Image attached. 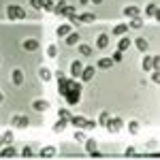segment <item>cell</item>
I'll list each match as a JSON object with an SVG mask.
<instances>
[{"label": "cell", "mask_w": 160, "mask_h": 160, "mask_svg": "<svg viewBox=\"0 0 160 160\" xmlns=\"http://www.w3.org/2000/svg\"><path fill=\"white\" fill-rule=\"evenodd\" d=\"M17 152H15V148L13 145H9V148H4L2 152H0V156H4V158H11V156H15Z\"/></svg>", "instance_id": "obj_22"}, {"label": "cell", "mask_w": 160, "mask_h": 160, "mask_svg": "<svg viewBox=\"0 0 160 160\" xmlns=\"http://www.w3.org/2000/svg\"><path fill=\"white\" fill-rule=\"evenodd\" d=\"M58 118H62V120H68V118H71L68 109H60V111H58Z\"/></svg>", "instance_id": "obj_34"}, {"label": "cell", "mask_w": 160, "mask_h": 160, "mask_svg": "<svg viewBox=\"0 0 160 160\" xmlns=\"http://www.w3.org/2000/svg\"><path fill=\"white\" fill-rule=\"evenodd\" d=\"M124 154H126V156H135L137 152H135V148H126V152H124Z\"/></svg>", "instance_id": "obj_41"}, {"label": "cell", "mask_w": 160, "mask_h": 160, "mask_svg": "<svg viewBox=\"0 0 160 160\" xmlns=\"http://www.w3.org/2000/svg\"><path fill=\"white\" fill-rule=\"evenodd\" d=\"M86 149H88V154H90V156H100L98 141H96V139H86Z\"/></svg>", "instance_id": "obj_3"}, {"label": "cell", "mask_w": 160, "mask_h": 160, "mask_svg": "<svg viewBox=\"0 0 160 160\" xmlns=\"http://www.w3.org/2000/svg\"><path fill=\"white\" fill-rule=\"evenodd\" d=\"M96 45H98L100 49H105V47L109 45V34H98V41H96Z\"/></svg>", "instance_id": "obj_17"}, {"label": "cell", "mask_w": 160, "mask_h": 160, "mask_svg": "<svg viewBox=\"0 0 160 160\" xmlns=\"http://www.w3.org/2000/svg\"><path fill=\"white\" fill-rule=\"evenodd\" d=\"M66 102L68 105H77L79 100H81V90H71V92H66Z\"/></svg>", "instance_id": "obj_4"}, {"label": "cell", "mask_w": 160, "mask_h": 160, "mask_svg": "<svg viewBox=\"0 0 160 160\" xmlns=\"http://www.w3.org/2000/svg\"><path fill=\"white\" fill-rule=\"evenodd\" d=\"M124 15H126V17H137V15H139V9H137V7H126V9H124Z\"/></svg>", "instance_id": "obj_23"}, {"label": "cell", "mask_w": 160, "mask_h": 160, "mask_svg": "<svg viewBox=\"0 0 160 160\" xmlns=\"http://www.w3.org/2000/svg\"><path fill=\"white\" fill-rule=\"evenodd\" d=\"M17 126H19V128H28V126H30V120H28V118H24V115H19Z\"/></svg>", "instance_id": "obj_30"}, {"label": "cell", "mask_w": 160, "mask_h": 160, "mask_svg": "<svg viewBox=\"0 0 160 160\" xmlns=\"http://www.w3.org/2000/svg\"><path fill=\"white\" fill-rule=\"evenodd\" d=\"M68 122L73 124V126H77V128H83V126H86V118H83V115H71Z\"/></svg>", "instance_id": "obj_7"}, {"label": "cell", "mask_w": 160, "mask_h": 160, "mask_svg": "<svg viewBox=\"0 0 160 160\" xmlns=\"http://www.w3.org/2000/svg\"><path fill=\"white\" fill-rule=\"evenodd\" d=\"M152 81H154V83H158V81H160V73H158V71L152 73Z\"/></svg>", "instance_id": "obj_40"}, {"label": "cell", "mask_w": 160, "mask_h": 160, "mask_svg": "<svg viewBox=\"0 0 160 160\" xmlns=\"http://www.w3.org/2000/svg\"><path fill=\"white\" fill-rule=\"evenodd\" d=\"M41 156H43V158H51V156H56V148H51V145L43 148V149H41Z\"/></svg>", "instance_id": "obj_18"}, {"label": "cell", "mask_w": 160, "mask_h": 160, "mask_svg": "<svg viewBox=\"0 0 160 160\" xmlns=\"http://www.w3.org/2000/svg\"><path fill=\"white\" fill-rule=\"evenodd\" d=\"M2 145H4V139H2V135H0V148H2Z\"/></svg>", "instance_id": "obj_42"}, {"label": "cell", "mask_w": 160, "mask_h": 160, "mask_svg": "<svg viewBox=\"0 0 160 160\" xmlns=\"http://www.w3.org/2000/svg\"><path fill=\"white\" fill-rule=\"evenodd\" d=\"M7 15H9V19H26V11L22 7H17V4L7 7Z\"/></svg>", "instance_id": "obj_1"}, {"label": "cell", "mask_w": 160, "mask_h": 160, "mask_svg": "<svg viewBox=\"0 0 160 160\" xmlns=\"http://www.w3.org/2000/svg\"><path fill=\"white\" fill-rule=\"evenodd\" d=\"M94 73H96L94 66H86V68L81 71V79H83V81H92V79H94Z\"/></svg>", "instance_id": "obj_5"}, {"label": "cell", "mask_w": 160, "mask_h": 160, "mask_svg": "<svg viewBox=\"0 0 160 160\" xmlns=\"http://www.w3.org/2000/svg\"><path fill=\"white\" fill-rule=\"evenodd\" d=\"M81 71H83V64H81L79 60H75L73 64H71V75H73V77H79Z\"/></svg>", "instance_id": "obj_8"}, {"label": "cell", "mask_w": 160, "mask_h": 160, "mask_svg": "<svg viewBox=\"0 0 160 160\" xmlns=\"http://www.w3.org/2000/svg\"><path fill=\"white\" fill-rule=\"evenodd\" d=\"M143 26V19H139V17H130V24H128V28H135V30H139Z\"/></svg>", "instance_id": "obj_24"}, {"label": "cell", "mask_w": 160, "mask_h": 160, "mask_svg": "<svg viewBox=\"0 0 160 160\" xmlns=\"http://www.w3.org/2000/svg\"><path fill=\"white\" fill-rule=\"evenodd\" d=\"M111 66H113V60L111 58H100L98 60V68H102V71L105 68H111Z\"/></svg>", "instance_id": "obj_20"}, {"label": "cell", "mask_w": 160, "mask_h": 160, "mask_svg": "<svg viewBox=\"0 0 160 160\" xmlns=\"http://www.w3.org/2000/svg\"><path fill=\"white\" fill-rule=\"evenodd\" d=\"M111 60H113V62H122V60H124V56H122V51L118 49V51H115V53H113V56H111Z\"/></svg>", "instance_id": "obj_33"}, {"label": "cell", "mask_w": 160, "mask_h": 160, "mask_svg": "<svg viewBox=\"0 0 160 160\" xmlns=\"http://www.w3.org/2000/svg\"><path fill=\"white\" fill-rule=\"evenodd\" d=\"M38 77H41L43 81H49L53 75H51V71L47 68V66H41V68H38Z\"/></svg>", "instance_id": "obj_12"}, {"label": "cell", "mask_w": 160, "mask_h": 160, "mask_svg": "<svg viewBox=\"0 0 160 160\" xmlns=\"http://www.w3.org/2000/svg\"><path fill=\"white\" fill-rule=\"evenodd\" d=\"M79 2H81V4H88V2H90V0H79Z\"/></svg>", "instance_id": "obj_44"}, {"label": "cell", "mask_w": 160, "mask_h": 160, "mask_svg": "<svg viewBox=\"0 0 160 160\" xmlns=\"http://www.w3.org/2000/svg\"><path fill=\"white\" fill-rule=\"evenodd\" d=\"M128 132H130V135H139V122L132 120V122L128 124Z\"/></svg>", "instance_id": "obj_27"}, {"label": "cell", "mask_w": 160, "mask_h": 160, "mask_svg": "<svg viewBox=\"0 0 160 160\" xmlns=\"http://www.w3.org/2000/svg\"><path fill=\"white\" fill-rule=\"evenodd\" d=\"M111 115L109 113H107V111H102V113H100V118H98V124L100 126H105V124H107V120H109Z\"/></svg>", "instance_id": "obj_31"}, {"label": "cell", "mask_w": 160, "mask_h": 160, "mask_svg": "<svg viewBox=\"0 0 160 160\" xmlns=\"http://www.w3.org/2000/svg\"><path fill=\"white\" fill-rule=\"evenodd\" d=\"M47 56H49V58H56V56H58V47H56V45H49V47H47Z\"/></svg>", "instance_id": "obj_32"}, {"label": "cell", "mask_w": 160, "mask_h": 160, "mask_svg": "<svg viewBox=\"0 0 160 160\" xmlns=\"http://www.w3.org/2000/svg\"><path fill=\"white\" fill-rule=\"evenodd\" d=\"M30 7H32V9H38V11H41V0H30Z\"/></svg>", "instance_id": "obj_39"}, {"label": "cell", "mask_w": 160, "mask_h": 160, "mask_svg": "<svg viewBox=\"0 0 160 160\" xmlns=\"http://www.w3.org/2000/svg\"><path fill=\"white\" fill-rule=\"evenodd\" d=\"M11 75H13V83H15V86H22V83H24V73H22L19 68H15Z\"/></svg>", "instance_id": "obj_11"}, {"label": "cell", "mask_w": 160, "mask_h": 160, "mask_svg": "<svg viewBox=\"0 0 160 160\" xmlns=\"http://www.w3.org/2000/svg\"><path fill=\"white\" fill-rule=\"evenodd\" d=\"M75 13V7H68V4H66V7H64V13H62V15H66V17H68V15H73Z\"/></svg>", "instance_id": "obj_38"}, {"label": "cell", "mask_w": 160, "mask_h": 160, "mask_svg": "<svg viewBox=\"0 0 160 160\" xmlns=\"http://www.w3.org/2000/svg\"><path fill=\"white\" fill-rule=\"evenodd\" d=\"M49 2H56V0H49Z\"/></svg>", "instance_id": "obj_46"}, {"label": "cell", "mask_w": 160, "mask_h": 160, "mask_svg": "<svg viewBox=\"0 0 160 160\" xmlns=\"http://www.w3.org/2000/svg\"><path fill=\"white\" fill-rule=\"evenodd\" d=\"M83 128H88V130H94V128H96V122H94V120H86V126H83Z\"/></svg>", "instance_id": "obj_37"}, {"label": "cell", "mask_w": 160, "mask_h": 160, "mask_svg": "<svg viewBox=\"0 0 160 160\" xmlns=\"http://www.w3.org/2000/svg\"><path fill=\"white\" fill-rule=\"evenodd\" d=\"M96 19V15L94 13H83V15H79V22L83 24V22H94Z\"/></svg>", "instance_id": "obj_26"}, {"label": "cell", "mask_w": 160, "mask_h": 160, "mask_svg": "<svg viewBox=\"0 0 160 160\" xmlns=\"http://www.w3.org/2000/svg\"><path fill=\"white\" fill-rule=\"evenodd\" d=\"M77 43H79V34H77V32H68V34H66V45L73 47V45H77Z\"/></svg>", "instance_id": "obj_15"}, {"label": "cell", "mask_w": 160, "mask_h": 160, "mask_svg": "<svg viewBox=\"0 0 160 160\" xmlns=\"http://www.w3.org/2000/svg\"><path fill=\"white\" fill-rule=\"evenodd\" d=\"M32 109H37V111H47L49 109V100H43V98H38L32 102Z\"/></svg>", "instance_id": "obj_6"}, {"label": "cell", "mask_w": 160, "mask_h": 160, "mask_svg": "<svg viewBox=\"0 0 160 160\" xmlns=\"http://www.w3.org/2000/svg\"><path fill=\"white\" fill-rule=\"evenodd\" d=\"M73 139H75V141H86V132H83L81 128H77L75 135H73Z\"/></svg>", "instance_id": "obj_28"}, {"label": "cell", "mask_w": 160, "mask_h": 160, "mask_svg": "<svg viewBox=\"0 0 160 160\" xmlns=\"http://www.w3.org/2000/svg\"><path fill=\"white\" fill-rule=\"evenodd\" d=\"M2 98H4V96H2V92H0V102H2Z\"/></svg>", "instance_id": "obj_45"}, {"label": "cell", "mask_w": 160, "mask_h": 160, "mask_svg": "<svg viewBox=\"0 0 160 160\" xmlns=\"http://www.w3.org/2000/svg\"><path fill=\"white\" fill-rule=\"evenodd\" d=\"M90 2H94V4H100V2H102V0H90Z\"/></svg>", "instance_id": "obj_43"}, {"label": "cell", "mask_w": 160, "mask_h": 160, "mask_svg": "<svg viewBox=\"0 0 160 160\" xmlns=\"http://www.w3.org/2000/svg\"><path fill=\"white\" fill-rule=\"evenodd\" d=\"M130 47V38H120V43H118V49L120 51H126Z\"/></svg>", "instance_id": "obj_25"}, {"label": "cell", "mask_w": 160, "mask_h": 160, "mask_svg": "<svg viewBox=\"0 0 160 160\" xmlns=\"http://www.w3.org/2000/svg\"><path fill=\"white\" fill-rule=\"evenodd\" d=\"M126 30H128V24H118L113 28V37H122Z\"/></svg>", "instance_id": "obj_16"}, {"label": "cell", "mask_w": 160, "mask_h": 160, "mask_svg": "<svg viewBox=\"0 0 160 160\" xmlns=\"http://www.w3.org/2000/svg\"><path fill=\"white\" fill-rule=\"evenodd\" d=\"M145 15H148V17H156V15H158V4H154V2L148 4V7H145Z\"/></svg>", "instance_id": "obj_14"}, {"label": "cell", "mask_w": 160, "mask_h": 160, "mask_svg": "<svg viewBox=\"0 0 160 160\" xmlns=\"http://www.w3.org/2000/svg\"><path fill=\"white\" fill-rule=\"evenodd\" d=\"M24 49H26V51H37V49H38V41H34V38H28V41H24Z\"/></svg>", "instance_id": "obj_10"}, {"label": "cell", "mask_w": 160, "mask_h": 160, "mask_svg": "<svg viewBox=\"0 0 160 160\" xmlns=\"http://www.w3.org/2000/svg\"><path fill=\"white\" fill-rule=\"evenodd\" d=\"M79 53L81 56H92V47L90 45H79Z\"/></svg>", "instance_id": "obj_29"}, {"label": "cell", "mask_w": 160, "mask_h": 160, "mask_svg": "<svg viewBox=\"0 0 160 160\" xmlns=\"http://www.w3.org/2000/svg\"><path fill=\"white\" fill-rule=\"evenodd\" d=\"M22 154H24L26 158H28V156H32V154H34V149L30 148V145H26V148H24V149H22Z\"/></svg>", "instance_id": "obj_36"}, {"label": "cell", "mask_w": 160, "mask_h": 160, "mask_svg": "<svg viewBox=\"0 0 160 160\" xmlns=\"http://www.w3.org/2000/svg\"><path fill=\"white\" fill-rule=\"evenodd\" d=\"M2 139H4V143H13V132H11V130H7V132L2 135Z\"/></svg>", "instance_id": "obj_35"}, {"label": "cell", "mask_w": 160, "mask_h": 160, "mask_svg": "<svg viewBox=\"0 0 160 160\" xmlns=\"http://www.w3.org/2000/svg\"><path fill=\"white\" fill-rule=\"evenodd\" d=\"M64 7H66V0H56L53 2V13L56 15H62L64 13Z\"/></svg>", "instance_id": "obj_13"}, {"label": "cell", "mask_w": 160, "mask_h": 160, "mask_svg": "<svg viewBox=\"0 0 160 160\" xmlns=\"http://www.w3.org/2000/svg\"><path fill=\"white\" fill-rule=\"evenodd\" d=\"M68 32H71V26H66V24H62V26L56 28V34H58V37H66Z\"/></svg>", "instance_id": "obj_19"}, {"label": "cell", "mask_w": 160, "mask_h": 160, "mask_svg": "<svg viewBox=\"0 0 160 160\" xmlns=\"http://www.w3.org/2000/svg\"><path fill=\"white\" fill-rule=\"evenodd\" d=\"M135 45H137V49H139V51H148V47H149L148 38H143V37L135 38Z\"/></svg>", "instance_id": "obj_9"}, {"label": "cell", "mask_w": 160, "mask_h": 160, "mask_svg": "<svg viewBox=\"0 0 160 160\" xmlns=\"http://www.w3.org/2000/svg\"><path fill=\"white\" fill-rule=\"evenodd\" d=\"M66 122H68V120H58V122L53 124V132H62V130H64V128H66Z\"/></svg>", "instance_id": "obj_21"}, {"label": "cell", "mask_w": 160, "mask_h": 160, "mask_svg": "<svg viewBox=\"0 0 160 160\" xmlns=\"http://www.w3.org/2000/svg\"><path fill=\"white\" fill-rule=\"evenodd\" d=\"M105 126H107V130H109V132H113V135H115V132H120V130H122L124 122L120 120V118H109Z\"/></svg>", "instance_id": "obj_2"}]
</instances>
